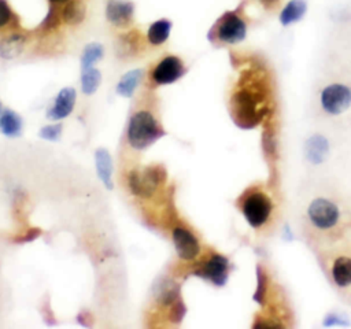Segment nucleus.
<instances>
[{
  "instance_id": "nucleus-27",
  "label": "nucleus",
  "mask_w": 351,
  "mask_h": 329,
  "mask_svg": "<svg viewBox=\"0 0 351 329\" xmlns=\"http://www.w3.org/2000/svg\"><path fill=\"white\" fill-rule=\"evenodd\" d=\"M259 3H261L266 10H271V8H274V7L280 3V0H259Z\"/></svg>"
},
{
  "instance_id": "nucleus-17",
  "label": "nucleus",
  "mask_w": 351,
  "mask_h": 329,
  "mask_svg": "<svg viewBox=\"0 0 351 329\" xmlns=\"http://www.w3.org/2000/svg\"><path fill=\"white\" fill-rule=\"evenodd\" d=\"M171 21L162 18L155 21L154 23L149 25L147 30V40L151 45H162L170 36L171 32Z\"/></svg>"
},
{
  "instance_id": "nucleus-26",
  "label": "nucleus",
  "mask_w": 351,
  "mask_h": 329,
  "mask_svg": "<svg viewBox=\"0 0 351 329\" xmlns=\"http://www.w3.org/2000/svg\"><path fill=\"white\" fill-rule=\"evenodd\" d=\"M12 19V11L7 0H0V29L7 26Z\"/></svg>"
},
{
  "instance_id": "nucleus-20",
  "label": "nucleus",
  "mask_w": 351,
  "mask_h": 329,
  "mask_svg": "<svg viewBox=\"0 0 351 329\" xmlns=\"http://www.w3.org/2000/svg\"><path fill=\"white\" fill-rule=\"evenodd\" d=\"M332 278L337 287L351 285V258L339 256L332 265Z\"/></svg>"
},
{
  "instance_id": "nucleus-6",
  "label": "nucleus",
  "mask_w": 351,
  "mask_h": 329,
  "mask_svg": "<svg viewBox=\"0 0 351 329\" xmlns=\"http://www.w3.org/2000/svg\"><path fill=\"white\" fill-rule=\"evenodd\" d=\"M307 217L315 228L321 230H326L337 225L340 219V211H339V207L330 200L318 197L308 204Z\"/></svg>"
},
{
  "instance_id": "nucleus-19",
  "label": "nucleus",
  "mask_w": 351,
  "mask_h": 329,
  "mask_svg": "<svg viewBox=\"0 0 351 329\" xmlns=\"http://www.w3.org/2000/svg\"><path fill=\"white\" fill-rule=\"evenodd\" d=\"M85 15H86V7L81 0H69L67 3H64L60 11V18L67 25L81 23L85 19Z\"/></svg>"
},
{
  "instance_id": "nucleus-23",
  "label": "nucleus",
  "mask_w": 351,
  "mask_h": 329,
  "mask_svg": "<svg viewBox=\"0 0 351 329\" xmlns=\"http://www.w3.org/2000/svg\"><path fill=\"white\" fill-rule=\"evenodd\" d=\"M104 55V48L101 44L99 42H90L88 44L84 51H82V55H81V69L85 70V69H89V67H93V64L100 60Z\"/></svg>"
},
{
  "instance_id": "nucleus-5",
  "label": "nucleus",
  "mask_w": 351,
  "mask_h": 329,
  "mask_svg": "<svg viewBox=\"0 0 351 329\" xmlns=\"http://www.w3.org/2000/svg\"><path fill=\"white\" fill-rule=\"evenodd\" d=\"M213 33L223 44H239L247 36V25L237 11H225L215 22Z\"/></svg>"
},
{
  "instance_id": "nucleus-9",
  "label": "nucleus",
  "mask_w": 351,
  "mask_h": 329,
  "mask_svg": "<svg viewBox=\"0 0 351 329\" xmlns=\"http://www.w3.org/2000/svg\"><path fill=\"white\" fill-rule=\"evenodd\" d=\"M196 274L210 281L213 285L222 287L228 281L229 260L219 254H214L196 270Z\"/></svg>"
},
{
  "instance_id": "nucleus-24",
  "label": "nucleus",
  "mask_w": 351,
  "mask_h": 329,
  "mask_svg": "<svg viewBox=\"0 0 351 329\" xmlns=\"http://www.w3.org/2000/svg\"><path fill=\"white\" fill-rule=\"evenodd\" d=\"M38 136L47 141H58L62 136V125L60 123L47 125L40 129Z\"/></svg>"
},
{
  "instance_id": "nucleus-15",
  "label": "nucleus",
  "mask_w": 351,
  "mask_h": 329,
  "mask_svg": "<svg viewBox=\"0 0 351 329\" xmlns=\"http://www.w3.org/2000/svg\"><path fill=\"white\" fill-rule=\"evenodd\" d=\"M307 12L306 0H289L280 12V23L282 26H291L303 19Z\"/></svg>"
},
{
  "instance_id": "nucleus-1",
  "label": "nucleus",
  "mask_w": 351,
  "mask_h": 329,
  "mask_svg": "<svg viewBox=\"0 0 351 329\" xmlns=\"http://www.w3.org/2000/svg\"><path fill=\"white\" fill-rule=\"evenodd\" d=\"M262 93L244 85L232 97V114L234 122L244 129L255 126L263 114Z\"/></svg>"
},
{
  "instance_id": "nucleus-10",
  "label": "nucleus",
  "mask_w": 351,
  "mask_h": 329,
  "mask_svg": "<svg viewBox=\"0 0 351 329\" xmlns=\"http://www.w3.org/2000/svg\"><path fill=\"white\" fill-rule=\"evenodd\" d=\"M173 243L177 255L184 260H193L200 254L197 237L184 226H176L173 229Z\"/></svg>"
},
{
  "instance_id": "nucleus-21",
  "label": "nucleus",
  "mask_w": 351,
  "mask_h": 329,
  "mask_svg": "<svg viewBox=\"0 0 351 329\" xmlns=\"http://www.w3.org/2000/svg\"><path fill=\"white\" fill-rule=\"evenodd\" d=\"M143 78V70L134 69L125 73L117 84V93L123 97H132Z\"/></svg>"
},
{
  "instance_id": "nucleus-18",
  "label": "nucleus",
  "mask_w": 351,
  "mask_h": 329,
  "mask_svg": "<svg viewBox=\"0 0 351 329\" xmlns=\"http://www.w3.org/2000/svg\"><path fill=\"white\" fill-rule=\"evenodd\" d=\"M25 42H26V38L22 34L14 33L7 36L0 41V56L7 60L19 56L23 51Z\"/></svg>"
},
{
  "instance_id": "nucleus-2",
  "label": "nucleus",
  "mask_w": 351,
  "mask_h": 329,
  "mask_svg": "<svg viewBox=\"0 0 351 329\" xmlns=\"http://www.w3.org/2000/svg\"><path fill=\"white\" fill-rule=\"evenodd\" d=\"M163 134V129L159 126L158 121L149 111H137L129 119L126 132L128 143L137 151L145 149Z\"/></svg>"
},
{
  "instance_id": "nucleus-13",
  "label": "nucleus",
  "mask_w": 351,
  "mask_h": 329,
  "mask_svg": "<svg viewBox=\"0 0 351 329\" xmlns=\"http://www.w3.org/2000/svg\"><path fill=\"white\" fill-rule=\"evenodd\" d=\"M95 166L97 177L107 189L112 188V159L106 148H97L95 152Z\"/></svg>"
},
{
  "instance_id": "nucleus-28",
  "label": "nucleus",
  "mask_w": 351,
  "mask_h": 329,
  "mask_svg": "<svg viewBox=\"0 0 351 329\" xmlns=\"http://www.w3.org/2000/svg\"><path fill=\"white\" fill-rule=\"evenodd\" d=\"M52 4H64V3H67L69 0H49Z\"/></svg>"
},
{
  "instance_id": "nucleus-3",
  "label": "nucleus",
  "mask_w": 351,
  "mask_h": 329,
  "mask_svg": "<svg viewBox=\"0 0 351 329\" xmlns=\"http://www.w3.org/2000/svg\"><path fill=\"white\" fill-rule=\"evenodd\" d=\"M165 178L166 171L162 166H147L132 170L128 175V185L134 196L149 197L156 192Z\"/></svg>"
},
{
  "instance_id": "nucleus-12",
  "label": "nucleus",
  "mask_w": 351,
  "mask_h": 329,
  "mask_svg": "<svg viewBox=\"0 0 351 329\" xmlns=\"http://www.w3.org/2000/svg\"><path fill=\"white\" fill-rule=\"evenodd\" d=\"M74 104H75V90L70 86L67 88H63L56 99H55V103L53 106L49 108L48 111V118L52 119V121H60L66 117H69L74 108Z\"/></svg>"
},
{
  "instance_id": "nucleus-7",
  "label": "nucleus",
  "mask_w": 351,
  "mask_h": 329,
  "mask_svg": "<svg viewBox=\"0 0 351 329\" xmlns=\"http://www.w3.org/2000/svg\"><path fill=\"white\" fill-rule=\"evenodd\" d=\"M319 103L328 114L339 115L351 106V89L344 84H330L322 89Z\"/></svg>"
},
{
  "instance_id": "nucleus-14",
  "label": "nucleus",
  "mask_w": 351,
  "mask_h": 329,
  "mask_svg": "<svg viewBox=\"0 0 351 329\" xmlns=\"http://www.w3.org/2000/svg\"><path fill=\"white\" fill-rule=\"evenodd\" d=\"M329 152V144L325 137L321 134H314L306 141V156L307 159L314 163L319 164L325 160Z\"/></svg>"
},
{
  "instance_id": "nucleus-16",
  "label": "nucleus",
  "mask_w": 351,
  "mask_h": 329,
  "mask_svg": "<svg viewBox=\"0 0 351 329\" xmlns=\"http://www.w3.org/2000/svg\"><path fill=\"white\" fill-rule=\"evenodd\" d=\"M0 132L7 137H16L22 132V118L10 108L0 110Z\"/></svg>"
},
{
  "instance_id": "nucleus-11",
  "label": "nucleus",
  "mask_w": 351,
  "mask_h": 329,
  "mask_svg": "<svg viewBox=\"0 0 351 329\" xmlns=\"http://www.w3.org/2000/svg\"><path fill=\"white\" fill-rule=\"evenodd\" d=\"M134 15V4L129 0H108L106 4L107 21L117 26L125 27L132 23Z\"/></svg>"
},
{
  "instance_id": "nucleus-25",
  "label": "nucleus",
  "mask_w": 351,
  "mask_h": 329,
  "mask_svg": "<svg viewBox=\"0 0 351 329\" xmlns=\"http://www.w3.org/2000/svg\"><path fill=\"white\" fill-rule=\"evenodd\" d=\"M256 278H258V287H256V292H255V302L258 303H263V297H265V293H266V282H267V278L265 276V271L262 270L261 266L256 267Z\"/></svg>"
},
{
  "instance_id": "nucleus-4",
  "label": "nucleus",
  "mask_w": 351,
  "mask_h": 329,
  "mask_svg": "<svg viewBox=\"0 0 351 329\" xmlns=\"http://www.w3.org/2000/svg\"><path fill=\"white\" fill-rule=\"evenodd\" d=\"M271 210L273 204L270 197L259 191L248 193L241 203V211L245 221L255 229L262 228L267 222L271 215Z\"/></svg>"
},
{
  "instance_id": "nucleus-8",
  "label": "nucleus",
  "mask_w": 351,
  "mask_h": 329,
  "mask_svg": "<svg viewBox=\"0 0 351 329\" xmlns=\"http://www.w3.org/2000/svg\"><path fill=\"white\" fill-rule=\"evenodd\" d=\"M186 73L184 62L174 55L160 59L151 71V78L156 85H167L180 80Z\"/></svg>"
},
{
  "instance_id": "nucleus-22",
  "label": "nucleus",
  "mask_w": 351,
  "mask_h": 329,
  "mask_svg": "<svg viewBox=\"0 0 351 329\" xmlns=\"http://www.w3.org/2000/svg\"><path fill=\"white\" fill-rule=\"evenodd\" d=\"M100 82H101V73L97 69L89 67L82 70L81 89L85 95H93L97 90Z\"/></svg>"
}]
</instances>
